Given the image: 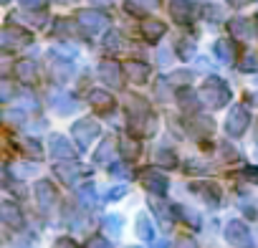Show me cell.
Instances as JSON below:
<instances>
[{"label": "cell", "mask_w": 258, "mask_h": 248, "mask_svg": "<svg viewBox=\"0 0 258 248\" xmlns=\"http://www.w3.org/2000/svg\"><path fill=\"white\" fill-rule=\"evenodd\" d=\"M79 200H81V203H86V205H94V203H96L94 185H84V188L79 190Z\"/></svg>", "instance_id": "cell-33"}, {"label": "cell", "mask_w": 258, "mask_h": 248, "mask_svg": "<svg viewBox=\"0 0 258 248\" xmlns=\"http://www.w3.org/2000/svg\"><path fill=\"white\" fill-rule=\"evenodd\" d=\"M175 248H198V243H195L192 238H180Z\"/></svg>", "instance_id": "cell-45"}, {"label": "cell", "mask_w": 258, "mask_h": 248, "mask_svg": "<svg viewBox=\"0 0 258 248\" xmlns=\"http://www.w3.org/2000/svg\"><path fill=\"white\" fill-rule=\"evenodd\" d=\"M228 28H230V33L235 36V38H250L253 36V28H250V21L248 18H233L230 23H228Z\"/></svg>", "instance_id": "cell-19"}, {"label": "cell", "mask_w": 258, "mask_h": 248, "mask_svg": "<svg viewBox=\"0 0 258 248\" xmlns=\"http://www.w3.org/2000/svg\"><path fill=\"white\" fill-rule=\"evenodd\" d=\"M137 235H140L142 240H152L155 228H152V220H150L147 215H140V220H137Z\"/></svg>", "instance_id": "cell-28"}, {"label": "cell", "mask_w": 258, "mask_h": 248, "mask_svg": "<svg viewBox=\"0 0 258 248\" xmlns=\"http://www.w3.org/2000/svg\"><path fill=\"white\" fill-rule=\"evenodd\" d=\"M124 193H126V188H114V190L109 193V198H111V200H116V198H121Z\"/></svg>", "instance_id": "cell-48"}, {"label": "cell", "mask_w": 258, "mask_h": 248, "mask_svg": "<svg viewBox=\"0 0 258 248\" xmlns=\"http://www.w3.org/2000/svg\"><path fill=\"white\" fill-rule=\"evenodd\" d=\"M71 74H74V66H71L69 61H53V66H51V76H53V81L63 84V81L71 79Z\"/></svg>", "instance_id": "cell-23"}, {"label": "cell", "mask_w": 258, "mask_h": 248, "mask_svg": "<svg viewBox=\"0 0 258 248\" xmlns=\"http://www.w3.org/2000/svg\"><path fill=\"white\" fill-rule=\"evenodd\" d=\"M258 69V58L253 56V53H248L243 61H240V71H245V74H250V71H255Z\"/></svg>", "instance_id": "cell-36"}, {"label": "cell", "mask_w": 258, "mask_h": 248, "mask_svg": "<svg viewBox=\"0 0 258 248\" xmlns=\"http://www.w3.org/2000/svg\"><path fill=\"white\" fill-rule=\"evenodd\" d=\"M250 124V111L245 106H233L228 111V119H225V132L230 137H240Z\"/></svg>", "instance_id": "cell-4"}, {"label": "cell", "mask_w": 258, "mask_h": 248, "mask_svg": "<svg viewBox=\"0 0 258 248\" xmlns=\"http://www.w3.org/2000/svg\"><path fill=\"white\" fill-rule=\"evenodd\" d=\"M177 53H180L182 58H190V56L195 53V46H192V41H190V38H180V43H177Z\"/></svg>", "instance_id": "cell-35"}, {"label": "cell", "mask_w": 258, "mask_h": 248, "mask_svg": "<svg viewBox=\"0 0 258 248\" xmlns=\"http://www.w3.org/2000/svg\"><path fill=\"white\" fill-rule=\"evenodd\" d=\"M111 172H114V177H124V180H129V170L121 167V165H111Z\"/></svg>", "instance_id": "cell-43"}, {"label": "cell", "mask_w": 258, "mask_h": 248, "mask_svg": "<svg viewBox=\"0 0 258 248\" xmlns=\"http://www.w3.org/2000/svg\"><path fill=\"white\" fill-rule=\"evenodd\" d=\"M0 41H3V48L6 51H13V48H21V46H28L33 38L26 28H18V26H6L3 28V36H0Z\"/></svg>", "instance_id": "cell-6"}, {"label": "cell", "mask_w": 258, "mask_h": 248, "mask_svg": "<svg viewBox=\"0 0 258 248\" xmlns=\"http://www.w3.org/2000/svg\"><path fill=\"white\" fill-rule=\"evenodd\" d=\"M180 104L185 106V109H195V94L190 91V89H185V91H180Z\"/></svg>", "instance_id": "cell-37"}, {"label": "cell", "mask_w": 258, "mask_h": 248, "mask_svg": "<svg viewBox=\"0 0 258 248\" xmlns=\"http://www.w3.org/2000/svg\"><path fill=\"white\" fill-rule=\"evenodd\" d=\"M53 248H79V245H76L71 238H58V240L53 243Z\"/></svg>", "instance_id": "cell-44"}, {"label": "cell", "mask_w": 258, "mask_h": 248, "mask_svg": "<svg viewBox=\"0 0 258 248\" xmlns=\"http://www.w3.org/2000/svg\"><path fill=\"white\" fill-rule=\"evenodd\" d=\"M56 172L61 175V180H63L66 185H74V182H76V177L81 175V165H74V167H71V165L61 162V165L56 167Z\"/></svg>", "instance_id": "cell-26"}, {"label": "cell", "mask_w": 258, "mask_h": 248, "mask_svg": "<svg viewBox=\"0 0 258 248\" xmlns=\"http://www.w3.org/2000/svg\"><path fill=\"white\" fill-rule=\"evenodd\" d=\"M21 6H23L26 11H41V8L46 6V0H21Z\"/></svg>", "instance_id": "cell-41"}, {"label": "cell", "mask_w": 258, "mask_h": 248, "mask_svg": "<svg viewBox=\"0 0 258 248\" xmlns=\"http://www.w3.org/2000/svg\"><path fill=\"white\" fill-rule=\"evenodd\" d=\"M152 208H155V210H157V215H160V218H165V220H167V225H170V215H167V210H165L160 203H152Z\"/></svg>", "instance_id": "cell-46"}, {"label": "cell", "mask_w": 258, "mask_h": 248, "mask_svg": "<svg viewBox=\"0 0 258 248\" xmlns=\"http://www.w3.org/2000/svg\"><path fill=\"white\" fill-rule=\"evenodd\" d=\"M99 135H101V127H99V121H94V119H81V121L74 124V137H76V142L81 147L94 142Z\"/></svg>", "instance_id": "cell-7"}, {"label": "cell", "mask_w": 258, "mask_h": 248, "mask_svg": "<svg viewBox=\"0 0 258 248\" xmlns=\"http://www.w3.org/2000/svg\"><path fill=\"white\" fill-rule=\"evenodd\" d=\"M119 152H121V157H124V160L135 162V160L140 157V152H142V145H140V142H135V140H129V137H124V140L119 142Z\"/></svg>", "instance_id": "cell-20"}, {"label": "cell", "mask_w": 258, "mask_h": 248, "mask_svg": "<svg viewBox=\"0 0 258 248\" xmlns=\"http://www.w3.org/2000/svg\"><path fill=\"white\" fill-rule=\"evenodd\" d=\"M165 81H167V84H185V81H190V71H175V74H170Z\"/></svg>", "instance_id": "cell-38"}, {"label": "cell", "mask_w": 258, "mask_h": 248, "mask_svg": "<svg viewBox=\"0 0 258 248\" xmlns=\"http://www.w3.org/2000/svg\"><path fill=\"white\" fill-rule=\"evenodd\" d=\"M192 127H195V132H198V135H200V132L210 135V132H213V119H208V116H203V119H200V116H198V119L192 121Z\"/></svg>", "instance_id": "cell-34"}, {"label": "cell", "mask_w": 258, "mask_h": 248, "mask_svg": "<svg viewBox=\"0 0 258 248\" xmlns=\"http://www.w3.org/2000/svg\"><path fill=\"white\" fill-rule=\"evenodd\" d=\"M104 46H106L109 51H116V46H119V33H114V31H111V33L106 36V41H104Z\"/></svg>", "instance_id": "cell-42"}, {"label": "cell", "mask_w": 258, "mask_h": 248, "mask_svg": "<svg viewBox=\"0 0 258 248\" xmlns=\"http://www.w3.org/2000/svg\"><path fill=\"white\" fill-rule=\"evenodd\" d=\"M104 233L111 235V238L119 235V233H121V218H119V215H106V218H104Z\"/></svg>", "instance_id": "cell-29"}, {"label": "cell", "mask_w": 258, "mask_h": 248, "mask_svg": "<svg viewBox=\"0 0 258 248\" xmlns=\"http://www.w3.org/2000/svg\"><path fill=\"white\" fill-rule=\"evenodd\" d=\"M240 177H245L248 182H253V185H258V167H253V165H248V167H243V172H240Z\"/></svg>", "instance_id": "cell-39"}, {"label": "cell", "mask_w": 258, "mask_h": 248, "mask_svg": "<svg viewBox=\"0 0 258 248\" xmlns=\"http://www.w3.org/2000/svg\"><path fill=\"white\" fill-rule=\"evenodd\" d=\"M195 3L192 0H170V16L180 23V26H187V23H192V18H195Z\"/></svg>", "instance_id": "cell-9"}, {"label": "cell", "mask_w": 258, "mask_h": 248, "mask_svg": "<svg viewBox=\"0 0 258 248\" xmlns=\"http://www.w3.org/2000/svg\"><path fill=\"white\" fill-rule=\"evenodd\" d=\"M126 8L132 13H150V11H157L160 8V0H126Z\"/></svg>", "instance_id": "cell-24"}, {"label": "cell", "mask_w": 258, "mask_h": 248, "mask_svg": "<svg viewBox=\"0 0 258 248\" xmlns=\"http://www.w3.org/2000/svg\"><path fill=\"white\" fill-rule=\"evenodd\" d=\"M175 213H177L182 220H187L192 228H200V218H198V213H192L190 208H182V205H177V208H175Z\"/></svg>", "instance_id": "cell-30"}, {"label": "cell", "mask_w": 258, "mask_h": 248, "mask_svg": "<svg viewBox=\"0 0 258 248\" xmlns=\"http://www.w3.org/2000/svg\"><path fill=\"white\" fill-rule=\"evenodd\" d=\"M0 215H3V220L11 225V228H21L23 225V215H21V208L13 203V200H6L3 205H0Z\"/></svg>", "instance_id": "cell-14"}, {"label": "cell", "mask_w": 258, "mask_h": 248, "mask_svg": "<svg viewBox=\"0 0 258 248\" xmlns=\"http://www.w3.org/2000/svg\"><path fill=\"white\" fill-rule=\"evenodd\" d=\"M89 104H91L94 109H99V111H111V109H114L111 94H109V91H101V89L89 91Z\"/></svg>", "instance_id": "cell-15"}, {"label": "cell", "mask_w": 258, "mask_h": 248, "mask_svg": "<svg viewBox=\"0 0 258 248\" xmlns=\"http://www.w3.org/2000/svg\"><path fill=\"white\" fill-rule=\"evenodd\" d=\"M126 111H129V130H132V135H137V137H150V135H155L157 121H155L150 106H147L142 99L129 96Z\"/></svg>", "instance_id": "cell-1"}, {"label": "cell", "mask_w": 258, "mask_h": 248, "mask_svg": "<svg viewBox=\"0 0 258 248\" xmlns=\"http://www.w3.org/2000/svg\"><path fill=\"white\" fill-rule=\"evenodd\" d=\"M79 26L86 33H99V31H104L109 26V18L101 11H81L79 13Z\"/></svg>", "instance_id": "cell-8"}, {"label": "cell", "mask_w": 258, "mask_h": 248, "mask_svg": "<svg viewBox=\"0 0 258 248\" xmlns=\"http://www.w3.org/2000/svg\"><path fill=\"white\" fill-rule=\"evenodd\" d=\"M16 76H18V81H23V84H33V81L38 79V69H36L33 61H18V64H16Z\"/></svg>", "instance_id": "cell-17"}, {"label": "cell", "mask_w": 258, "mask_h": 248, "mask_svg": "<svg viewBox=\"0 0 258 248\" xmlns=\"http://www.w3.org/2000/svg\"><path fill=\"white\" fill-rule=\"evenodd\" d=\"M192 190H195V193L203 198V203H208L210 208H218V205H220V195H218V190H215L210 182H195Z\"/></svg>", "instance_id": "cell-16"}, {"label": "cell", "mask_w": 258, "mask_h": 248, "mask_svg": "<svg viewBox=\"0 0 258 248\" xmlns=\"http://www.w3.org/2000/svg\"><path fill=\"white\" fill-rule=\"evenodd\" d=\"M3 119H6L8 124H23V121H26V114H23L21 109H6V111H3Z\"/></svg>", "instance_id": "cell-32"}, {"label": "cell", "mask_w": 258, "mask_h": 248, "mask_svg": "<svg viewBox=\"0 0 258 248\" xmlns=\"http://www.w3.org/2000/svg\"><path fill=\"white\" fill-rule=\"evenodd\" d=\"M140 180H142V185H145L152 195H165L167 188H170V180H167V177L162 175V170H157V167H147V170H142Z\"/></svg>", "instance_id": "cell-5"}, {"label": "cell", "mask_w": 258, "mask_h": 248, "mask_svg": "<svg viewBox=\"0 0 258 248\" xmlns=\"http://www.w3.org/2000/svg\"><path fill=\"white\" fill-rule=\"evenodd\" d=\"M18 147H21V152H26V155L33 157V160H38V157L43 155V147H41V142H38L36 137H21V140H18Z\"/></svg>", "instance_id": "cell-22"}, {"label": "cell", "mask_w": 258, "mask_h": 248, "mask_svg": "<svg viewBox=\"0 0 258 248\" xmlns=\"http://www.w3.org/2000/svg\"><path fill=\"white\" fill-rule=\"evenodd\" d=\"M11 94H13L11 84H8V81H3V101H8V99H11Z\"/></svg>", "instance_id": "cell-47"}, {"label": "cell", "mask_w": 258, "mask_h": 248, "mask_svg": "<svg viewBox=\"0 0 258 248\" xmlns=\"http://www.w3.org/2000/svg\"><path fill=\"white\" fill-rule=\"evenodd\" d=\"M200 99H203V104H208L210 109H220L223 104L230 101V89H228V84H225L223 79L210 76V79H205V84H203V89H200Z\"/></svg>", "instance_id": "cell-2"}, {"label": "cell", "mask_w": 258, "mask_h": 248, "mask_svg": "<svg viewBox=\"0 0 258 248\" xmlns=\"http://www.w3.org/2000/svg\"><path fill=\"white\" fill-rule=\"evenodd\" d=\"M3 3H8V0H3Z\"/></svg>", "instance_id": "cell-50"}, {"label": "cell", "mask_w": 258, "mask_h": 248, "mask_svg": "<svg viewBox=\"0 0 258 248\" xmlns=\"http://www.w3.org/2000/svg\"><path fill=\"white\" fill-rule=\"evenodd\" d=\"M99 76H101L104 84H109V86H119V84H121V66L114 64V61H101V66H99Z\"/></svg>", "instance_id": "cell-11"}, {"label": "cell", "mask_w": 258, "mask_h": 248, "mask_svg": "<svg viewBox=\"0 0 258 248\" xmlns=\"http://www.w3.org/2000/svg\"><path fill=\"white\" fill-rule=\"evenodd\" d=\"M152 248H167V243H165V240H160V243H152Z\"/></svg>", "instance_id": "cell-49"}, {"label": "cell", "mask_w": 258, "mask_h": 248, "mask_svg": "<svg viewBox=\"0 0 258 248\" xmlns=\"http://www.w3.org/2000/svg\"><path fill=\"white\" fill-rule=\"evenodd\" d=\"M86 248H111V243H109L104 235H94V238H89Z\"/></svg>", "instance_id": "cell-40"}, {"label": "cell", "mask_w": 258, "mask_h": 248, "mask_svg": "<svg viewBox=\"0 0 258 248\" xmlns=\"http://www.w3.org/2000/svg\"><path fill=\"white\" fill-rule=\"evenodd\" d=\"M165 23L162 21H155V18H147V21H142V38L145 41H150V43H155V41H160L162 36H165Z\"/></svg>", "instance_id": "cell-13"}, {"label": "cell", "mask_w": 258, "mask_h": 248, "mask_svg": "<svg viewBox=\"0 0 258 248\" xmlns=\"http://www.w3.org/2000/svg\"><path fill=\"white\" fill-rule=\"evenodd\" d=\"M36 195H38V203H41L43 208H51V205L56 203V188H53L48 180H41V182L36 185Z\"/></svg>", "instance_id": "cell-18"}, {"label": "cell", "mask_w": 258, "mask_h": 248, "mask_svg": "<svg viewBox=\"0 0 258 248\" xmlns=\"http://www.w3.org/2000/svg\"><path fill=\"white\" fill-rule=\"evenodd\" d=\"M157 162L165 165V167H175V165H177V157H175V152H170V150L165 147V150H157Z\"/></svg>", "instance_id": "cell-31"}, {"label": "cell", "mask_w": 258, "mask_h": 248, "mask_svg": "<svg viewBox=\"0 0 258 248\" xmlns=\"http://www.w3.org/2000/svg\"><path fill=\"white\" fill-rule=\"evenodd\" d=\"M215 53H218V58H220L223 64H233V61H235V46H233V41L220 38V41L215 43Z\"/></svg>", "instance_id": "cell-21"}, {"label": "cell", "mask_w": 258, "mask_h": 248, "mask_svg": "<svg viewBox=\"0 0 258 248\" xmlns=\"http://www.w3.org/2000/svg\"><path fill=\"white\" fill-rule=\"evenodd\" d=\"M53 109H56L58 114H71V111L76 109V101H74L71 96H66V94H61V96L56 94V96H53Z\"/></svg>", "instance_id": "cell-27"}, {"label": "cell", "mask_w": 258, "mask_h": 248, "mask_svg": "<svg viewBox=\"0 0 258 248\" xmlns=\"http://www.w3.org/2000/svg\"><path fill=\"white\" fill-rule=\"evenodd\" d=\"M121 69H124L126 79L132 81V84H145L150 79V66L142 64V61H126Z\"/></svg>", "instance_id": "cell-10"}, {"label": "cell", "mask_w": 258, "mask_h": 248, "mask_svg": "<svg viewBox=\"0 0 258 248\" xmlns=\"http://www.w3.org/2000/svg\"><path fill=\"white\" fill-rule=\"evenodd\" d=\"M225 238L235 248H253V233H250L248 223H243V220H228Z\"/></svg>", "instance_id": "cell-3"}, {"label": "cell", "mask_w": 258, "mask_h": 248, "mask_svg": "<svg viewBox=\"0 0 258 248\" xmlns=\"http://www.w3.org/2000/svg\"><path fill=\"white\" fill-rule=\"evenodd\" d=\"M51 155L56 157V160H74L76 157V150L69 145V140L66 137H61V135H56L53 140H51Z\"/></svg>", "instance_id": "cell-12"}, {"label": "cell", "mask_w": 258, "mask_h": 248, "mask_svg": "<svg viewBox=\"0 0 258 248\" xmlns=\"http://www.w3.org/2000/svg\"><path fill=\"white\" fill-rule=\"evenodd\" d=\"M114 150H119V145H116L114 140H104L101 147H99V152H96V162L109 165V162L114 160Z\"/></svg>", "instance_id": "cell-25"}]
</instances>
